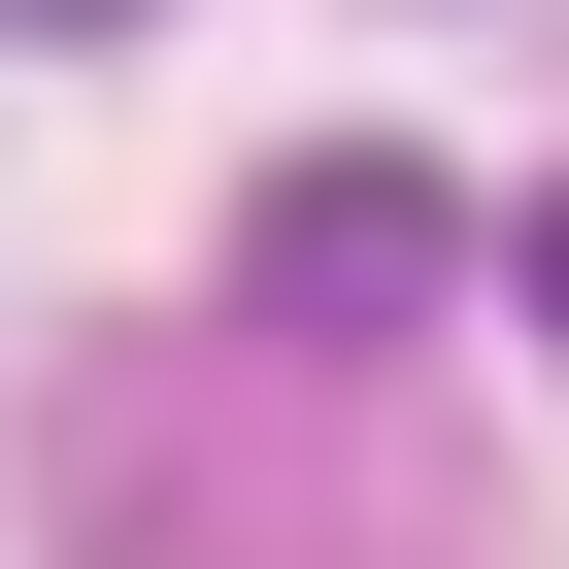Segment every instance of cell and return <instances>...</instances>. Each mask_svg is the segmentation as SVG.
<instances>
[{"label":"cell","mask_w":569,"mask_h":569,"mask_svg":"<svg viewBox=\"0 0 569 569\" xmlns=\"http://www.w3.org/2000/svg\"><path fill=\"white\" fill-rule=\"evenodd\" d=\"M436 234H469V201H436L402 134H302V168L234 201V302H268V336H369V302H436Z\"/></svg>","instance_id":"6da1fadb"},{"label":"cell","mask_w":569,"mask_h":569,"mask_svg":"<svg viewBox=\"0 0 569 569\" xmlns=\"http://www.w3.org/2000/svg\"><path fill=\"white\" fill-rule=\"evenodd\" d=\"M502 302H536V336H569V201H536V234H502Z\"/></svg>","instance_id":"7a4b0ae2"},{"label":"cell","mask_w":569,"mask_h":569,"mask_svg":"<svg viewBox=\"0 0 569 569\" xmlns=\"http://www.w3.org/2000/svg\"><path fill=\"white\" fill-rule=\"evenodd\" d=\"M0 34H134V0H0Z\"/></svg>","instance_id":"3957f363"}]
</instances>
